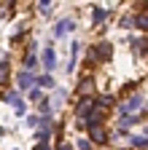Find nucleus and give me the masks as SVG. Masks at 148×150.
<instances>
[{
    "instance_id": "13",
    "label": "nucleus",
    "mask_w": 148,
    "mask_h": 150,
    "mask_svg": "<svg viewBox=\"0 0 148 150\" xmlns=\"http://www.w3.org/2000/svg\"><path fill=\"white\" fill-rule=\"evenodd\" d=\"M51 137V129H41V131H35V139H41V142H46Z\"/></svg>"
},
{
    "instance_id": "22",
    "label": "nucleus",
    "mask_w": 148,
    "mask_h": 150,
    "mask_svg": "<svg viewBox=\"0 0 148 150\" xmlns=\"http://www.w3.org/2000/svg\"><path fill=\"white\" fill-rule=\"evenodd\" d=\"M32 150H51V147H46V142H41V145H35Z\"/></svg>"
},
{
    "instance_id": "12",
    "label": "nucleus",
    "mask_w": 148,
    "mask_h": 150,
    "mask_svg": "<svg viewBox=\"0 0 148 150\" xmlns=\"http://www.w3.org/2000/svg\"><path fill=\"white\" fill-rule=\"evenodd\" d=\"M14 112H16V115H24V112H27V105H24L22 99H16V102H14Z\"/></svg>"
},
{
    "instance_id": "23",
    "label": "nucleus",
    "mask_w": 148,
    "mask_h": 150,
    "mask_svg": "<svg viewBox=\"0 0 148 150\" xmlns=\"http://www.w3.org/2000/svg\"><path fill=\"white\" fill-rule=\"evenodd\" d=\"M59 150H73V145H70V142H62V145H59Z\"/></svg>"
},
{
    "instance_id": "9",
    "label": "nucleus",
    "mask_w": 148,
    "mask_h": 150,
    "mask_svg": "<svg viewBox=\"0 0 148 150\" xmlns=\"http://www.w3.org/2000/svg\"><path fill=\"white\" fill-rule=\"evenodd\" d=\"M35 67H38V56H35V54H27V56H24V70L32 72Z\"/></svg>"
},
{
    "instance_id": "20",
    "label": "nucleus",
    "mask_w": 148,
    "mask_h": 150,
    "mask_svg": "<svg viewBox=\"0 0 148 150\" xmlns=\"http://www.w3.org/2000/svg\"><path fill=\"white\" fill-rule=\"evenodd\" d=\"M78 150H92V142L89 139H78Z\"/></svg>"
},
{
    "instance_id": "2",
    "label": "nucleus",
    "mask_w": 148,
    "mask_h": 150,
    "mask_svg": "<svg viewBox=\"0 0 148 150\" xmlns=\"http://www.w3.org/2000/svg\"><path fill=\"white\" fill-rule=\"evenodd\" d=\"M73 30H76V19H59L57 24H54V38H65V35H70Z\"/></svg>"
},
{
    "instance_id": "1",
    "label": "nucleus",
    "mask_w": 148,
    "mask_h": 150,
    "mask_svg": "<svg viewBox=\"0 0 148 150\" xmlns=\"http://www.w3.org/2000/svg\"><path fill=\"white\" fill-rule=\"evenodd\" d=\"M110 54H113V43L100 40V43H94V46L89 48V59H92V62H108Z\"/></svg>"
},
{
    "instance_id": "16",
    "label": "nucleus",
    "mask_w": 148,
    "mask_h": 150,
    "mask_svg": "<svg viewBox=\"0 0 148 150\" xmlns=\"http://www.w3.org/2000/svg\"><path fill=\"white\" fill-rule=\"evenodd\" d=\"M38 123H41V118H38V115H27V129H35Z\"/></svg>"
},
{
    "instance_id": "3",
    "label": "nucleus",
    "mask_w": 148,
    "mask_h": 150,
    "mask_svg": "<svg viewBox=\"0 0 148 150\" xmlns=\"http://www.w3.org/2000/svg\"><path fill=\"white\" fill-rule=\"evenodd\" d=\"M41 64L46 67V72H54V70H57V51H54L51 46L43 51V56H41Z\"/></svg>"
},
{
    "instance_id": "8",
    "label": "nucleus",
    "mask_w": 148,
    "mask_h": 150,
    "mask_svg": "<svg viewBox=\"0 0 148 150\" xmlns=\"http://www.w3.org/2000/svg\"><path fill=\"white\" fill-rule=\"evenodd\" d=\"M108 19V11L105 8H92V24H102Z\"/></svg>"
},
{
    "instance_id": "7",
    "label": "nucleus",
    "mask_w": 148,
    "mask_h": 150,
    "mask_svg": "<svg viewBox=\"0 0 148 150\" xmlns=\"http://www.w3.org/2000/svg\"><path fill=\"white\" fill-rule=\"evenodd\" d=\"M35 86H38V88H54L57 83H54L51 72H49V75H38V78H35Z\"/></svg>"
},
{
    "instance_id": "4",
    "label": "nucleus",
    "mask_w": 148,
    "mask_h": 150,
    "mask_svg": "<svg viewBox=\"0 0 148 150\" xmlns=\"http://www.w3.org/2000/svg\"><path fill=\"white\" fill-rule=\"evenodd\" d=\"M94 107H97V102H94V99H92V97H84V99L78 102V107H76V115H78V118H86Z\"/></svg>"
},
{
    "instance_id": "6",
    "label": "nucleus",
    "mask_w": 148,
    "mask_h": 150,
    "mask_svg": "<svg viewBox=\"0 0 148 150\" xmlns=\"http://www.w3.org/2000/svg\"><path fill=\"white\" fill-rule=\"evenodd\" d=\"M89 137H92V142H97V145H102V142L108 139V134L102 131L100 123H97V126H89Z\"/></svg>"
},
{
    "instance_id": "21",
    "label": "nucleus",
    "mask_w": 148,
    "mask_h": 150,
    "mask_svg": "<svg viewBox=\"0 0 148 150\" xmlns=\"http://www.w3.org/2000/svg\"><path fill=\"white\" fill-rule=\"evenodd\" d=\"M121 27H135V16H124V22H121Z\"/></svg>"
},
{
    "instance_id": "5",
    "label": "nucleus",
    "mask_w": 148,
    "mask_h": 150,
    "mask_svg": "<svg viewBox=\"0 0 148 150\" xmlns=\"http://www.w3.org/2000/svg\"><path fill=\"white\" fill-rule=\"evenodd\" d=\"M16 86H19V91H27V88H32L35 86V75L32 72H19V75H16Z\"/></svg>"
},
{
    "instance_id": "15",
    "label": "nucleus",
    "mask_w": 148,
    "mask_h": 150,
    "mask_svg": "<svg viewBox=\"0 0 148 150\" xmlns=\"http://www.w3.org/2000/svg\"><path fill=\"white\" fill-rule=\"evenodd\" d=\"M16 99H19V88H11V91L6 94V102H11V105H14Z\"/></svg>"
},
{
    "instance_id": "17",
    "label": "nucleus",
    "mask_w": 148,
    "mask_h": 150,
    "mask_svg": "<svg viewBox=\"0 0 148 150\" xmlns=\"http://www.w3.org/2000/svg\"><path fill=\"white\" fill-rule=\"evenodd\" d=\"M38 8H41L43 13H49V8H51V0H38Z\"/></svg>"
},
{
    "instance_id": "11",
    "label": "nucleus",
    "mask_w": 148,
    "mask_h": 150,
    "mask_svg": "<svg viewBox=\"0 0 148 150\" xmlns=\"http://www.w3.org/2000/svg\"><path fill=\"white\" fill-rule=\"evenodd\" d=\"M132 145H135L137 150H145V134H135V137H132Z\"/></svg>"
},
{
    "instance_id": "10",
    "label": "nucleus",
    "mask_w": 148,
    "mask_h": 150,
    "mask_svg": "<svg viewBox=\"0 0 148 150\" xmlns=\"http://www.w3.org/2000/svg\"><path fill=\"white\" fill-rule=\"evenodd\" d=\"M27 97H30V102H41V99H43V94H41V88H35V86H32V88H27Z\"/></svg>"
},
{
    "instance_id": "14",
    "label": "nucleus",
    "mask_w": 148,
    "mask_h": 150,
    "mask_svg": "<svg viewBox=\"0 0 148 150\" xmlns=\"http://www.w3.org/2000/svg\"><path fill=\"white\" fill-rule=\"evenodd\" d=\"M6 75H8V59H3V62H0V83L6 81Z\"/></svg>"
},
{
    "instance_id": "18",
    "label": "nucleus",
    "mask_w": 148,
    "mask_h": 150,
    "mask_svg": "<svg viewBox=\"0 0 148 150\" xmlns=\"http://www.w3.org/2000/svg\"><path fill=\"white\" fill-rule=\"evenodd\" d=\"M135 27H140V30H145V13H140V16L135 19Z\"/></svg>"
},
{
    "instance_id": "19",
    "label": "nucleus",
    "mask_w": 148,
    "mask_h": 150,
    "mask_svg": "<svg viewBox=\"0 0 148 150\" xmlns=\"http://www.w3.org/2000/svg\"><path fill=\"white\" fill-rule=\"evenodd\" d=\"M89 91H92V81H89V78H86V81H84V83H81V94H89Z\"/></svg>"
}]
</instances>
